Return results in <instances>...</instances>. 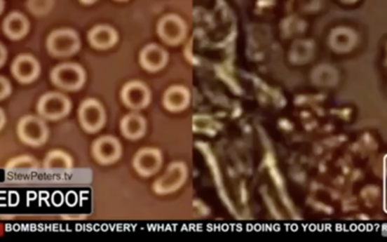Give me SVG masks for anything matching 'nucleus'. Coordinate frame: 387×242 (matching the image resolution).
I'll return each mask as SVG.
<instances>
[{"label":"nucleus","mask_w":387,"mask_h":242,"mask_svg":"<svg viewBox=\"0 0 387 242\" xmlns=\"http://www.w3.org/2000/svg\"><path fill=\"white\" fill-rule=\"evenodd\" d=\"M7 170H37L39 168V163L37 160L29 155H22L13 158L6 164Z\"/></svg>","instance_id":"18"},{"label":"nucleus","mask_w":387,"mask_h":242,"mask_svg":"<svg viewBox=\"0 0 387 242\" xmlns=\"http://www.w3.org/2000/svg\"><path fill=\"white\" fill-rule=\"evenodd\" d=\"M1 51H2V61H1V65H4L5 61V48L4 46H1Z\"/></svg>","instance_id":"21"},{"label":"nucleus","mask_w":387,"mask_h":242,"mask_svg":"<svg viewBox=\"0 0 387 242\" xmlns=\"http://www.w3.org/2000/svg\"><path fill=\"white\" fill-rule=\"evenodd\" d=\"M43 166H44L45 170H50V172H53V170L67 172L73 168V160L70 155L66 154L63 150L53 149L46 155Z\"/></svg>","instance_id":"16"},{"label":"nucleus","mask_w":387,"mask_h":242,"mask_svg":"<svg viewBox=\"0 0 387 242\" xmlns=\"http://www.w3.org/2000/svg\"><path fill=\"white\" fill-rule=\"evenodd\" d=\"M11 72L20 83H32L40 76L39 61L29 53H22L13 60Z\"/></svg>","instance_id":"8"},{"label":"nucleus","mask_w":387,"mask_h":242,"mask_svg":"<svg viewBox=\"0 0 387 242\" xmlns=\"http://www.w3.org/2000/svg\"><path fill=\"white\" fill-rule=\"evenodd\" d=\"M162 165V154L154 147H144L135 154L133 167L142 177H150L159 170Z\"/></svg>","instance_id":"9"},{"label":"nucleus","mask_w":387,"mask_h":242,"mask_svg":"<svg viewBox=\"0 0 387 242\" xmlns=\"http://www.w3.org/2000/svg\"><path fill=\"white\" fill-rule=\"evenodd\" d=\"M158 34L169 44L179 42L184 35V25L179 18L165 16L158 24Z\"/></svg>","instance_id":"13"},{"label":"nucleus","mask_w":387,"mask_h":242,"mask_svg":"<svg viewBox=\"0 0 387 242\" xmlns=\"http://www.w3.org/2000/svg\"><path fill=\"white\" fill-rule=\"evenodd\" d=\"M185 177V170L182 165L170 166L163 177L154 183V190L157 194H167L179 187Z\"/></svg>","instance_id":"14"},{"label":"nucleus","mask_w":387,"mask_h":242,"mask_svg":"<svg viewBox=\"0 0 387 242\" xmlns=\"http://www.w3.org/2000/svg\"><path fill=\"white\" fill-rule=\"evenodd\" d=\"M4 34L9 39L17 41L27 36L30 29L29 19L22 13L14 11L5 18L2 25Z\"/></svg>","instance_id":"11"},{"label":"nucleus","mask_w":387,"mask_h":242,"mask_svg":"<svg viewBox=\"0 0 387 242\" xmlns=\"http://www.w3.org/2000/svg\"><path fill=\"white\" fill-rule=\"evenodd\" d=\"M46 47L53 57H71L80 51V35L77 32L71 29L53 30L46 41Z\"/></svg>","instance_id":"1"},{"label":"nucleus","mask_w":387,"mask_h":242,"mask_svg":"<svg viewBox=\"0 0 387 242\" xmlns=\"http://www.w3.org/2000/svg\"><path fill=\"white\" fill-rule=\"evenodd\" d=\"M50 81L57 88L67 91H76L85 85L86 74L85 69L78 63H61L53 69Z\"/></svg>","instance_id":"2"},{"label":"nucleus","mask_w":387,"mask_h":242,"mask_svg":"<svg viewBox=\"0 0 387 242\" xmlns=\"http://www.w3.org/2000/svg\"><path fill=\"white\" fill-rule=\"evenodd\" d=\"M164 105L170 111H177L184 108L188 103V93L184 88H170L164 96Z\"/></svg>","instance_id":"17"},{"label":"nucleus","mask_w":387,"mask_h":242,"mask_svg":"<svg viewBox=\"0 0 387 242\" xmlns=\"http://www.w3.org/2000/svg\"><path fill=\"white\" fill-rule=\"evenodd\" d=\"M91 154L94 159L102 165L114 164L121 157V142L117 137L109 135L97 137L91 147Z\"/></svg>","instance_id":"6"},{"label":"nucleus","mask_w":387,"mask_h":242,"mask_svg":"<svg viewBox=\"0 0 387 242\" xmlns=\"http://www.w3.org/2000/svg\"><path fill=\"white\" fill-rule=\"evenodd\" d=\"M55 6L53 0H29L27 2V10L35 17H44Z\"/></svg>","instance_id":"19"},{"label":"nucleus","mask_w":387,"mask_h":242,"mask_svg":"<svg viewBox=\"0 0 387 242\" xmlns=\"http://www.w3.org/2000/svg\"><path fill=\"white\" fill-rule=\"evenodd\" d=\"M20 141L32 147H40L47 142L48 128L44 119L36 116H25L20 119L17 126Z\"/></svg>","instance_id":"4"},{"label":"nucleus","mask_w":387,"mask_h":242,"mask_svg":"<svg viewBox=\"0 0 387 242\" xmlns=\"http://www.w3.org/2000/svg\"><path fill=\"white\" fill-rule=\"evenodd\" d=\"M72 108L70 99L64 94L50 91L43 94L37 103L39 116L48 121H58L67 116Z\"/></svg>","instance_id":"3"},{"label":"nucleus","mask_w":387,"mask_h":242,"mask_svg":"<svg viewBox=\"0 0 387 242\" xmlns=\"http://www.w3.org/2000/svg\"><path fill=\"white\" fill-rule=\"evenodd\" d=\"M121 100L129 109L139 111L149 105L151 93L149 86L141 81H131L121 89Z\"/></svg>","instance_id":"7"},{"label":"nucleus","mask_w":387,"mask_h":242,"mask_svg":"<svg viewBox=\"0 0 387 242\" xmlns=\"http://www.w3.org/2000/svg\"><path fill=\"white\" fill-rule=\"evenodd\" d=\"M1 81V91H0V99L4 100V98L8 97L10 93H11V85H10L9 81H7L4 77L0 79Z\"/></svg>","instance_id":"20"},{"label":"nucleus","mask_w":387,"mask_h":242,"mask_svg":"<svg viewBox=\"0 0 387 242\" xmlns=\"http://www.w3.org/2000/svg\"><path fill=\"white\" fill-rule=\"evenodd\" d=\"M167 60V53L156 44L144 46L139 55L140 65L149 72H156L164 67Z\"/></svg>","instance_id":"12"},{"label":"nucleus","mask_w":387,"mask_h":242,"mask_svg":"<svg viewBox=\"0 0 387 242\" xmlns=\"http://www.w3.org/2000/svg\"><path fill=\"white\" fill-rule=\"evenodd\" d=\"M81 126L88 133H97L106 123V112L101 102L94 98L81 102L78 111Z\"/></svg>","instance_id":"5"},{"label":"nucleus","mask_w":387,"mask_h":242,"mask_svg":"<svg viewBox=\"0 0 387 242\" xmlns=\"http://www.w3.org/2000/svg\"><path fill=\"white\" fill-rule=\"evenodd\" d=\"M147 130V122L142 114L130 113L122 117L121 131L126 139L136 141L144 136Z\"/></svg>","instance_id":"15"},{"label":"nucleus","mask_w":387,"mask_h":242,"mask_svg":"<svg viewBox=\"0 0 387 242\" xmlns=\"http://www.w3.org/2000/svg\"><path fill=\"white\" fill-rule=\"evenodd\" d=\"M89 44L97 50H108L118 42V33L109 25H97L89 30Z\"/></svg>","instance_id":"10"}]
</instances>
